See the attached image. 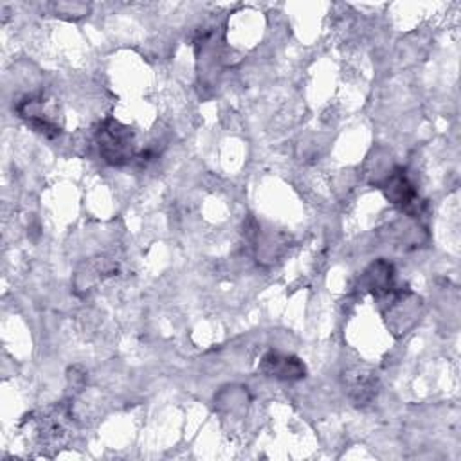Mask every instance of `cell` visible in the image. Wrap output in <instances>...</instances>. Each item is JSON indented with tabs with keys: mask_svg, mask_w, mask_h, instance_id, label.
Instances as JSON below:
<instances>
[{
	"mask_svg": "<svg viewBox=\"0 0 461 461\" xmlns=\"http://www.w3.org/2000/svg\"><path fill=\"white\" fill-rule=\"evenodd\" d=\"M99 146L101 153L106 160L113 164L126 162L131 157V137L126 128H121L117 122H108L99 131Z\"/></svg>",
	"mask_w": 461,
	"mask_h": 461,
	"instance_id": "6da1fadb",
	"label": "cell"
}]
</instances>
